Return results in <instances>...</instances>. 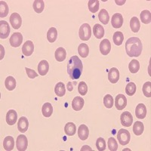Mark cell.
<instances>
[{
	"label": "cell",
	"instance_id": "1",
	"mask_svg": "<svg viewBox=\"0 0 151 151\" xmlns=\"http://www.w3.org/2000/svg\"><path fill=\"white\" fill-rule=\"evenodd\" d=\"M83 70V62L77 56H72L67 64V73L71 79H79Z\"/></svg>",
	"mask_w": 151,
	"mask_h": 151
},
{
	"label": "cell",
	"instance_id": "2",
	"mask_svg": "<svg viewBox=\"0 0 151 151\" xmlns=\"http://www.w3.org/2000/svg\"><path fill=\"white\" fill-rule=\"evenodd\" d=\"M142 42L137 37H131L125 42V51L131 58H135L141 55L142 52Z\"/></svg>",
	"mask_w": 151,
	"mask_h": 151
},
{
	"label": "cell",
	"instance_id": "3",
	"mask_svg": "<svg viewBox=\"0 0 151 151\" xmlns=\"http://www.w3.org/2000/svg\"><path fill=\"white\" fill-rule=\"evenodd\" d=\"M79 36L80 40L88 41L91 36V29L88 24H83L79 28Z\"/></svg>",
	"mask_w": 151,
	"mask_h": 151
},
{
	"label": "cell",
	"instance_id": "4",
	"mask_svg": "<svg viewBox=\"0 0 151 151\" xmlns=\"http://www.w3.org/2000/svg\"><path fill=\"white\" fill-rule=\"evenodd\" d=\"M117 139L121 145H126L129 143L131 139L130 132L125 129H120L117 133Z\"/></svg>",
	"mask_w": 151,
	"mask_h": 151
},
{
	"label": "cell",
	"instance_id": "5",
	"mask_svg": "<svg viewBox=\"0 0 151 151\" xmlns=\"http://www.w3.org/2000/svg\"><path fill=\"white\" fill-rule=\"evenodd\" d=\"M28 140L27 137L24 134L19 135L16 141V147L19 151H25L27 149Z\"/></svg>",
	"mask_w": 151,
	"mask_h": 151
},
{
	"label": "cell",
	"instance_id": "6",
	"mask_svg": "<svg viewBox=\"0 0 151 151\" xmlns=\"http://www.w3.org/2000/svg\"><path fill=\"white\" fill-rule=\"evenodd\" d=\"M121 124L125 127H130L133 122V116L132 113L129 111H125L121 114L120 116Z\"/></svg>",
	"mask_w": 151,
	"mask_h": 151
},
{
	"label": "cell",
	"instance_id": "7",
	"mask_svg": "<svg viewBox=\"0 0 151 151\" xmlns=\"http://www.w3.org/2000/svg\"><path fill=\"white\" fill-rule=\"evenodd\" d=\"M116 108L118 110H122L127 106V99L124 94H119L115 99Z\"/></svg>",
	"mask_w": 151,
	"mask_h": 151
},
{
	"label": "cell",
	"instance_id": "8",
	"mask_svg": "<svg viewBox=\"0 0 151 151\" xmlns=\"http://www.w3.org/2000/svg\"><path fill=\"white\" fill-rule=\"evenodd\" d=\"M10 33V27L7 21H0V38L6 39Z\"/></svg>",
	"mask_w": 151,
	"mask_h": 151
},
{
	"label": "cell",
	"instance_id": "9",
	"mask_svg": "<svg viewBox=\"0 0 151 151\" xmlns=\"http://www.w3.org/2000/svg\"><path fill=\"white\" fill-rule=\"evenodd\" d=\"M9 21H10L11 25L14 29H17L21 27V24H22V19H21V15L17 13H13L12 14V15L10 16V18H9Z\"/></svg>",
	"mask_w": 151,
	"mask_h": 151
},
{
	"label": "cell",
	"instance_id": "10",
	"mask_svg": "<svg viewBox=\"0 0 151 151\" xmlns=\"http://www.w3.org/2000/svg\"><path fill=\"white\" fill-rule=\"evenodd\" d=\"M10 44L12 47L17 48L21 45V43L23 42V36L21 33H14L10 37Z\"/></svg>",
	"mask_w": 151,
	"mask_h": 151
},
{
	"label": "cell",
	"instance_id": "11",
	"mask_svg": "<svg viewBox=\"0 0 151 151\" xmlns=\"http://www.w3.org/2000/svg\"><path fill=\"white\" fill-rule=\"evenodd\" d=\"M112 27L114 28H120L122 27L123 24V17L120 13H116L113 15L111 20Z\"/></svg>",
	"mask_w": 151,
	"mask_h": 151
},
{
	"label": "cell",
	"instance_id": "12",
	"mask_svg": "<svg viewBox=\"0 0 151 151\" xmlns=\"http://www.w3.org/2000/svg\"><path fill=\"white\" fill-rule=\"evenodd\" d=\"M111 50V44L108 40H103L100 43V52L103 55H106L110 53Z\"/></svg>",
	"mask_w": 151,
	"mask_h": 151
},
{
	"label": "cell",
	"instance_id": "13",
	"mask_svg": "<svg viewBox=\"0 0 151 151\" xmlns=\"http://www.w3.org/2000/svg\"><path fill=\"white\" fill-rule=\"evenodd\" d=\"M34 51V45L32 41H27L22 46V52L25 56H30Z\"/></svg>",
	"mask_w": 151,
	"mask_h": 151
},
{
	"label": "cell",
	"instance_id": "14",
	"mask_svg": "<svg viewBox=\"0 0 151 151\" xmlns=\"http://www.w3.org/2000/svg\"><path fill=\"white\" fill-rule=\"evenodd\" d=\"M108 79L111 83H116L119 79V72L116 67H112L108 72Z\"/></svg>",
	"mask_w": 151,
	"mask_h": 151
},
{
	"label": "cell",
	"instance_id": "15",
	"mask_svg": "<svg viewBox=\"0 0 151 151\" xmlns=\"http://www.w3.org/2000/svg\"><path fill=\"white\" fill-rule=\"evenodd\" d=\"M135 115L137 119H143L147 116V108L144 104H138L135 108Z\"/></svg>",
	"mask_w": 151,
	"mask_h": 151
},
{
	"label": "cell",
	"instance_id": "16",
	"mask_svg": "<svg viewBox=\"0 0 151 151\" xmlns=\"http://www.w3.org/2000/svg\"><path fill=\"white\" fill-rule=\"evenodd\" d=\"M17 119V113L14 110H9L6 114V122L9 125H13Z\"/></svg>",
	"mask_w": 151,
	"mask_h": 151
},
{
	"label": "cell",
	"instance_id": "17",
	"mask_svg": "<svg viewBox=\"0 0 151 151\" xmlns=\"http://www.w3.org/2000/svg\"><path fill=\"white\" fill-rule=\"evenodd\" d=\"M28 127H29V122L27 120V118L25 116H22L19 119L18 122H17V129L19 132L21 133H24L27 131Z\"/></svg>",
	"mask_w": 151,
	"mask_h": 151
},
{
	"label": "cell",
	"instance_id": "18",
	"mask_svg": "<svg viewBox=\"0 0 151 151\" xmlns=\"http://www.w3.org/2000/svg\"><path fill=\"white\" fill-rule=\"evenodd\" d=\"M88 135H89L88 128L83 124L79 125V129H78V136H79V139H81L82 141H86V139H88Z\"/></svg>",
	"mask_w": 151,
	"mask_h": 151
},
{
	"label": "cell",
	"instance_id": "19",
	"mask_svg": "<svg viewBox=\"0 0 151 151\" xmlns=\"http://www.w3.org/2000/svg\"><path fill=\"white\" fill-rule=\"evenodd\" d=\"M84 106V99L79 96H76L73 98L72 101V107L75 111H79L83 109Z\"/></svg>",
	"mask_w": 151,
	"mask_h": 151
},
{
	"label": "cell",
	"instance_id": "20",
	"mask_svg": "<svg viewBox=\"0 0 151 151\" xmlns=\"http://www.w3.org/2000/svg\"><path fill=\"white\" fill-rule=\"evenodd\" d=\"M3 147L5 150L11 151L14 147V140L12 136H7L3 140Z\"/></svg>",
	"mask_w": 151,
	"mask_h": 151
},
{
	"label": "cell",
	"instance_id": "21",
	"mask_svg": "<svg viewBox=\"0 0 151 151\" xmlns=\"http://www.w3.org/2000/svg\"><path fill=\"white\" fill-rule=\"evenodd\" d=\"M49 70V64L48 61L45 60H42L40 62L38 65V71L40 76H45Z\"/></svg>",
	"mask_w": 151,
	"mask_h": 151
},
{
	"label": "cell",
	"instance_id": "22",
	"mask_svg": "<svg viewBox=\"0 0 151 151\" xmlns=\"http://www.w3.org/2000/svg\"><path fill=\"white\" fill-rule=\"evenodd\" d=\"M93 33L97 39L100 40L104 36V29L101 25H100L99 24H96L93 27Z\"/></svg>",
	"mask_w": 151,
	"mask_h": 151
},
{
	"label": "cell",
	"instance_id": "23",
	"mask_svg": "<svg viewBox=\"0 0 151 151\" xmlns=\"http://www.w3.org/2000/svg\"><path fill=\"white\" fill-rule=\"evenodd\" d=\"M42 113L45 118H48L53 113V106L50 103H45L42 107Z\"/></svg>",
	"mask_w": 151,
	"mask_h": 151
},
{
	"label": "cell",
	"instance_id": "24",
	"mask_svg": "<svg viewBox=\"0 0 151 151\" xmlns=\"http://www.w3.org/2000/svg\"><path fill=\"white\" fill-rule=\"evenodd\" d=\"M66 56H67V52L64 48L60 47V48H57L56 52H55V59L57 61H64L66 59Z\"/></svg>",
	"mask_w": 151,
	"mask_h": 151
},
{
	"label": "cell",
	"instance_id": "25",
	"mask_svg": "<svg viewBox=\"0 0 151 151\" xmlns=\"http://www.w3.org/2000/svg\"><path fill=\"white\" fill-rule=\"evenodd\" d=\"M76 132V127L73 122H68L64 126V132L68 136H73Z\"/></svg>",
	"mask_w": 151,
	"mask_h": 151
},
{
	"label": "cell",
	"instance_id": "26",
	"mask_svg": "<svg viewBox=\"0 0 151 151\" xmlns=\"http://www.w3.org/2000/svg\"><path fill=\"white\" fill-rule=\"evenodd\" d=\"M55 92L57 96L58 97H63L64 96V94L66 93V88L65 86H64V83L62 82H59L56 84L55 87Z\"/></svg>",
	"mask_w": 151,
	"mask_h": 151
},
{
	"label": "cell",
	"instance_id": "27",
	"mask_svg": "<svg viewBox=\"0 0 151 151\" xmlns=\"http://www.w3.org/2000/svg\"><path fill=\"white\" fill-rule=\"evenodd\" d=\"M130 27L133 33H137L141 27V24L137 17H132L130 21Z\"/></svg>",
	"mask_w": 151,
	"mask_h": 151
},
{
	"label": "cell",
	"instance_id": "28",
	"mask_svg": "<svg viewBox=\"0 0 151 151\" xmlns=\"http://www.w3.org/2000/svg\"><path fill=\"white\" fill-rule=\"evenodd\" d=\"M78 52H79V55L83 58H87L88 54H89V48H88V45H86V43L80 44L78 47Z\"/></svg>",
	"mask_w": 151,
	"mask_h": 151
},
{
	"label": "cell",
	"instance_id": "29",
	"mask_svg": "<svg viewBox=\"0 0 151 151\" xmlns=\"http://www.w3.org/2000/svg\"><path fill=\"white\" fill-rule=\"evenodd\" d=\"M98 18H99L100 21L103 24H107L109 21H110V16H109L108 12L106 9H101L100 11V13L98 14Z\"/></svg>",
	"mask_w": 151,
	"mask_h": 151
},
{
	"label": "cell",
	"instance_id": "30",
	"mask_svg": "<svg viewBox=\"0 0 151 151\" xmlns=\"http://www.w3.org/2000/svg\"><path fill=\"white\" fill-rule=\"evenodd\" d=\"M144 130V125L140 121H137L134 122V126H133V132L136 136H139L142 134Z\"/></svg>",
	"mask_w": 151,
	"mask_h": 151
},
{
	"label": "cell",
	"instance_id": "31",
	"mask_svg": "<svg viewBox=\"0 0 151 151\" xmlns=\"http://www.w3.org/2000/svg\"><path fill=\"white\" fill-rule=\"evenodd\" d=\"M5 88L9 91H12L16 88V80L14 77L12 76H8L5 80Z\"/></svg>",
	"mask_w": 151,
	"mask_h": 151
},
{
	"label": "cell",
	"instance_id": "32",
	"mask_svg": "<svg viewBox=\"0 0 151 151\" xmlns=\"http://www.w3.org/2000/svg\"><path fill=\"white\" fill-rule=\"evenodd\" d=\"M58 38V30L55 27H51L47 33V39L49 42H54Z\"/></svg>",
	"mask_w": 151,
	"mask_h": 151
},
{
	"label": "cell",
	"instance_id": "33",
	"mask_svg": "<svg viewBox=\"0 0 151 151\" xmlns=\"http://www.w3.org/2000/svg\"><path fill=\"white\" fill-rule=\"evenodd\" d=\"M113 42L116 45H121L123 42V40H124V35L122 32H116L114 34H113Z\"/></svg>",
	"mask_w": 151,
	"mask_h": 151
},
{
	"label": "cell",
	"instance_id": "34",
	"mask_svg": "<svg viewBox=\"0 0 151 151\" xmlns=\"http://www.w3.org/2000/svg\"><path fill=\"white\" fill-rule=\"evenodd\" d=\"M33 7L35 12L38 13V14H40V13H42L43 10H44L45 3H44L42 0H36V1L33 2Z\"/></svg>",
	"mask_w": 151,
	"mask_h": 151
},
{
	"label": "cell",
	"instance_id": "35",
	"mask_svg": "<svg viewBox=\"0 0 151 151\" xmlns=\"http://www.w3.org/2000/svg\"><path fill=\"white\" fill-rule=\"evenodd\" d=\"M100 2L98 0H89L88 2V9L92 13H96L99 9Z\"/></svg>",
	"mask_w": 151,
	"mask_h": 151
},
{
	"label": "cell",
	"instance_id": "36",
	"mask_svg": "<svg viewBox=\"0 0 151 151\" xmlns=\"http://www.w3.org/2000/svg\"><path fill=\"white\" fill-rule=\"evenodd\" d=\"M141 19V21L142 23L145 24H150L151 22V14L150 12L148 10H144L141 13V15H140Z\"/></svg>",
	"mask_w": 151,
	"mask_h": 151
},
{
	"label": "cell",
	"instance_id": "37",
	"mask_svg": "<svg viewBox=\"0 0 151 151\" xmlns=\"http://www.w3.org/2000/svg\"><path fill=\"white\" fill-rule=\"evenodd\" d=\"M129 69L132 73H136L138 72L140 69L139 61L137 60H135V59H133L129 64Z\"/></svg>",
	"mask_w": 151,
	"mask_h": 151
},
{
	"label": "cell",
	"instance_id": "38",
	"mask_svg": "<svg viewBox=\"0 0 151 151\" xmlns=\"http://www.w3.org/2000/svg\"><path fill=\"white\" fill-rule=\"evenodd\" d=\"M9 9L7 3L4 1H1L0 2V17H5L9 14Z\"/></svg>",
	"mask_w": 151,
	"mask_h": 151
},
{
	"label": "cell",
	"instance_id": "39",
	"mask_svg": "<svg viewBox=\"0 0 151 151\" xmlns=\"http://www.w3.org/2000/svg\"><path fill=\"white\" fill-rule=\"evenodd\" d=\"M136 85L134 83H128L126 87H125V92L129 96H133L136 92Z\"/></svg>",
	"mask_w": 151,
	"mask_h": 151
},
{
	"label": "cell",
	"instance_id": "40",
	"mask_svg": "<svg viewBox=\"0 0 151 151\" xmlns=\"http://www.w3.org/2000/svg\"><path fill=\"white\" fill-rule=\"evenodd\" d=\"M142 91L144 94L147 98H150L151 97V83L150 82H147L144 84L142 88Z\"/></svg>",
	"mask_w": 151,
	"mask_h": 151
},
{
	"label": "cell",
	"instance_id": "41",
	"mask_svg": "<svg viewBox=\"0 0 151 151\" xmlns=\"http://www.w3.org/2000/svg\"><path fill=\"white\" fill-rule=\"evenodd\" d=\"M104 104L106 108H112L113 106V98L110 94H106L104 98Z\"/></svg>",
	"mask_w": 151,
	"mask_h": 151
},
{
	"label": "cell",
	"instance_id": "42",
	"mask_svg": "<svg viewBox=\"0 0 151 151\" xmlns=\"http://www.w3.org/2000/svg\"><path fill=\"white\" fill-rule=\"evenodd\" d=\"M108 148L110 151H116L118 150V144L113 137L108 139Z\"/></svg>",
	"mask_w": 151,
	"mask_h": 151
},
{
	"label": "cell",
	"instance_id": "43",
	"mask_svg": "<svg viewBox=\"0 0 151 151\" xmlns=\"http://www.w3.org/2000/svg\"><path fill=\"white\" fill-rule=\"evenodd\" d=\"M78 91L81 95H86L88 92V86L85 82H80L78 86Z\"/></svg>",
	"mask_w": 151,
	"mask_h": 151
},
{
	"label": "cell",
	"instance_id": "44",
	"mask_svg": "<svg viewBox=\"0 0 151 151\" xmlns=\"http://www.w3.org/2000/svg\"><path fill=\"white\" fill-rule=\"evenodd\" d=\"M96 147L99 151H103L106 150V142L103 137H99L96 141Z\"/></svg>",
	"mask_w": 151,
	"mask_h": 151
},
{
	"label": "cell",
	"instance_id": "45",
	"mask_svg": "<svg viewBox=\"0 0 151 151\" xmlns=\"http://www.w3.org/2000/svg\"><path fill=\"white\" fill-rule=\"evenodd\" d=\"M25 70H26V73L27 74L28 77L30 78V79H34V78L37 77L38 76V74L36 73L33 70H31V69L27 68V67H26Z\"/></svg>",
	"mask_w": 151,
	"mask_h": 151
},
{
	"label": "cell",
	"instance_id": "46",
	"mask_svg": "<svg viewBox=\"0 0 151 151\" xmlns=\"http://www.w3.org/2000/svg\"><path fill=\"white\" fill-rule=\"evenodd\" d=\"M67 89L69 90V91H72L73 89V87L72 86L71 83H69L68 84H67Z\"/></svg>",
	"mask_w": 151,
	"mask_h": 151
},
{
	"label": "cell",
	"instance_id": "47",
	"mask_svg": "<svg viewBox=\"0 0 151 151\" xmlns=\"http://www.w3.org/2000/svg\"><path fill=\"white\" fill-rule=\"evenodd\" d=\"M1 49H2V55H1V58H0V59L2 60V59L3 58L4 54H5V52H4V48L2 46V45H1Z\"/></svg>",
	"mask_w": 151,
	"mask_h": 151
}]
</instances>
